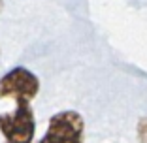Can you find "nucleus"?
Listing matches in <instances>:
<instances>
[{
	"instance_id": "nucleus-3",
	"label": "nucleus",
	"mask_w": 147,
	"mask_h": 143,
	"mask_svg": "<svg viewBox=\"0 0 147 143\" xmlns=\"http://www.w3.org/2000/svg\"><path fill=\"white\" fill-rule=\"evenodd\" d=\"M40 92V79L30 70L17 66L0 77V98H9L15 104L32 102Z\"/></svg>"
},
{
	"instance_id": "nucleus-2",
	"label": "nucleus",
	"mask_w": 147,
	"mask_h": 143,
	"mask_svg": "<svg viewBox=\"0 0 147 143\" xmlns=\"http://www.w3.org/2000/svg\"><path fill=\"white\" fill-rule=\"evenodd\" d=\"M85 121L78 111L66 109L49 119L47 132L40 143H83Z\"/></svg>"
},
{
	"instance_id": "nucleus-4",
	"label": "nucleus",
	"mask_w": 147,
	"mask_h": 143,
	"mask_svg": "<svg viewBox=\"0 0 147 143\" xmlns=\"http://www.w3.org/2000/svg\"><path fill=\"white\" fill-rule=\"evenodd\" d=\"M138 136L143 143H147V117H143L140 121V128H138Z\"/></svg>"
},
{
	"instance_id": "nucleus-1",
	"label": "nucleus",
	"mask_w": 147,
	"mask_h": 143,
	"mask_svg": "<svg viewBox=\"0 0 147 143\" xmlns=\"http://www.w3.org/2000/svg\"><path fill=\"white\" fill-rule=\"evenodd\" d=\"M0 132L8 143H30L36 132V121L30 102H19L15 105V111L2 113Z\"/></svg>"
},
{
	"instance_id": "nucleus-5",
	"label": "nucleus",
	"mask_w": 147,
	"mask_h": 143,
	"mask_svg": "<svg viewBox=\"0 0 147 143\" xmlns=\"http://www.w3.org/2000/svg\"><path fill=\"white\" fill-rule=\"evenodd\" d=\"M0 9H2V0H0Z\"/></svg>"
}]
</instances>
